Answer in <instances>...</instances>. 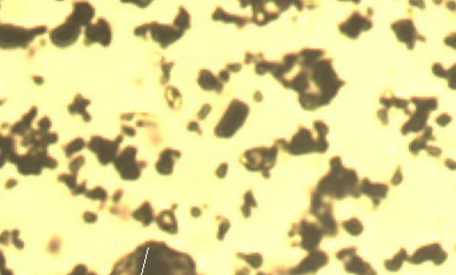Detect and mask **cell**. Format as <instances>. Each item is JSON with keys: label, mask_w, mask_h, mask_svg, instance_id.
Returning <instances> with one entry per match:
<instances>
[{"label": "cell", "mask_w": 456, "mask_h": 275, "mask_svg": "<svg viewBox=\"0 0 456 275\" xmlns=\"http://www.w3.org/2000/svg\"><path fill=\"white\" fill-rule=\"evenodd\" d=\"M85 163V158L83 157V156H78L77 158L76 159H74L72 160V162L70 163V165H69V168H70V170L72 171V172H77L78 171V169L82 167V165Z\"/></svg>", "instance_id": "obj_16"}, {"label": "cell", "mask_w": 456, "mask_h": 275, "mask_svg": "<svg viewBox=\"0 0 456 275\" xmlns=\"http://www.w3.org/2000/svg\"><path fill=\"white\" fill-rule=\"evenodd\" d=\"M188 130L189 131H196V132L202 133L201 132V128H199V125H198L197 122H190L189 124H188Z\"/></svg>", "instance_id": "obj_19"}, {"label": "cell", "mask_w": 456, "mask_h": 275, "mask_svg": "<svg viewBox=\"0 0 456 275\" xmlns=\"http://www.w3.org/2000/svg\"><path fill=\"white\" fill-rule=\"evenodd\" d=\"M80 24L77 21L69 16L65 23L53 29L49 33L50 40L59 47L65 48L67 46L74 44L80 33Z\"/></svg>", "instance_id": "obj_3"}, {"label": "cell", "mask_w": 456, "mask_h": 275, "mask_svg": "<svg viewBox=\"0 0 456 275\" xmlns=\"http://www.w3.org/2000/svg\"><path fill=\"white\" fill-rule=\"evenodd\" d=\"M91 103V101L84 99L82 95L78 94L76 95L74 103L69 105V112L70 114H82L83 117L85 118V122H89L91 121V116L87 115L86 112H85V108Z\"/></svg>", "instance_id": "obj_11"}, {"label": "cell", "mask_w": 456, "mask_h": 275, "mask_svg": "<svg viewBox=\"0 0 456 275\" xmlns=\"http://www.w3.org/2000/svg\"><path fill=\"white\" fill-rule=\"evenodd\" d=\"M50 128V121L48 117H44L38 122V129H39L41 132H47L48 129Z\"/></svg>", "instance_id": "obj_17"}, {"label": "cell", "mask_w": 456, "mask_h": 275, "mask_svg": "<svg viewBox=\"0 0 456 275\" xmlns=\"http://www.w3.org/2000/svg\"><path fill=\"white\" fill-rule=\"evenodd\" d=\"M150 208H151V206L149 205L148 202L143 203V204L139 208V210H136L135 212L133 213V217L136 218L138 220H140V222H141L143 225L148 226L149 224L151 223V220H153V209L149 210Z\"/></svg>", "instance_id": "obj_12"}, {"label": "cell", "mask_w": 456, "mask_h": 275, "mask_svg": "<svg viewBox=\"0 0 456 275\" xmlns=\"http://www.w3.org/2000/svg\"><path fill=\"white\" fill-rule=\"evenodd\" d=\"M121 142V135L114 141L106 140V139L101 137H93L88 143V147L92 151L97 154V158H99L102 164H107L115 157L116 151L118 150V145Z\"/></svg>", "instance_id": "obj_4"}, {"label": "cell", "mask_w": 456, "mask_h": 275, "mask_svg": "<svg viewBox=\"0 0 456 275\" xmlns=\"http://www.w3.org/2000/svg\"><path fill=\"white\" fill-rule=\"evenodd\" d=\"M215 77L212 76V74L210 71L208 70H202L201 74H199V78H198V84L199 86L203 87L204 90H212V88H217L214 84Z\"/></svg>", "instance_id": "obj_14"}, {"label": "cell", "mask_w": 456, "mask_h": 275, "mask_svg": "<svg viewBox=\"0 0 456 275\" xmlns=\"http://www.w3.org/2000/svg\"><path fill=\"white\" fill-rule=\"evenodd\" d=\"M96 218V214H93L92 212H86L84 214V219L86 223H95Z\"/></svg>", "instance_id": "obj_18"}, {"label": "cell", "mask_w": 456, "mask_h": 275, "mask_svg": "<svg viewBox=\"0 0 456 275\" xmlns=\"http://www.w3.org/2000/svg\"><path fill=\"white\" fill-rule=\"evenodd\" d=\"M157 224H159V226L165 232L173 233V234L177 233V223L176 219H174V214L171 211H164V212H162L159 215V218H157Z\"/></svg>", "instance_id": "obj_9"}, {"label": "cell", "mask_w": 456, "mask_h": 275, "mask_svg": "<svg viewBox=\"0 0 456 275\" xmlns=\"http://www.w3.org/2000/svg\"><path fill=\"white\" fill-rule=\"evenodd\" d=\"M122 129H123V132L131 135V137H133V135L135 134V130H133L132 128H129V126H123Z\"/></svg>", "instance_id": "obj_20"}, {"label": "cell", "mask_w": 456, "mask_h": 275, "mask_svg": "<svg viewBox=\"0 0 456 275\" xmlns=\"http://www.w3.org/2000/svg\"><path fill=\"white\" fill-rule=\"evenodd\" d=\"M179 151L173 149H165L162 151L160 156V160L156 164L157 171L162 175H170L173 169V155H177Z\"/></svg>", "instance_id": "obj_8"}, {"label": "cell", "mask_w": 456, "mask_h": 275, "mask_svg": "<svg viewBox=\"0 0 456 275\" xmlns=\"http://www.w3.org/2000/svg\"><path fill=\"white\" fill-rule=\"evenodd\" d=\"M74 20L77 21L80 25H86L88 27L89 22L94 16V8H93L88 3H75L74 11L70 14Z\"/></svg>", "instance_id": "obj_7"}, {"label": "cell", "mask_w": 456, "mask_h": 275, "mask_svg": "<svg viewBox=\"0 0 456 275\" xmlns=\"http://www.w3.org/2000/svg\"><path fill=\"white\" fill-rule=\"evenodd\" d=\"M148 30L151 32L153 39L159 41L163 48H166L170 44L173 43V41H176L182 35H184V31L173 28L172 25H165V24L162 25L157 22L148 23V24L142 25V27L136 28L134 33L135 35L141 36V35H143V32L146 33V31H148Z\"/></svg>", "instance_id": "obj_2"}, {"label": "cell", "mask_w": 456, "mask_h": 275, "mask_svg": "<svg viewBox=\"0 0 456 275\" xmlns=\"http://www.w3.org/2000/svg\"><path fill=\"white\" fill-rule=\"evenodd\" d=\"M135 154H136V148L134 147H127L126 149L123 151L122 155L119 156L118 159L116 160V169H121L124 167V165H130V176H129V180H133L139 178L140 176V170L141 168H138L139 165H136L134 163V158H135Z\"/></svg>", "instance_id": "obj_6"}, {"label": "cell", "mask_w": 456, "mask_h": 275, "mask_svg": "<svg viewBox=\"0 0 456 275\" xmlns=\"http://www.w3.org/2000/svg\"><path fill=\"white\" fill-rule=\"evenodd\" d=\"M47 31L46 27H37L32 29H24L14 27L11 24L2 25V46L3 48H24L32 41L37 35Z\"/></svg>", "instance_id": "obj_1"}, {"label": "cell", "mask_w": 456, "mask_h": 275, "mask_svg": "<svg viewBox=\"0 0 456 275\" xmlns=\"http://www.w3.org/2000/svg\"><path fill=\"white\" fill-rule=\"evenodd\" d=\"M32 79H33V80H36V82L38 83V85H41V84L44 83V79H42L41 77H36V76H33Z\"/></svg>", "instance_id": "obj_21"}, {"label": "cell", "mask_w": 456, "mask_h": 275, "mask_svg": "<svg viewBox=\"0 0 456 275\" xmlns=\"http://www.w3.org/2000/svg\"><path fill=\"white\" fill-rule=\"evenodd\" d=\"M36 116H37V107H32L31 110H30V113L27 114V115H25L22 118V121L19 122L18 124H15L14 126H13V128H12V133L13 134H19V135L23 134L25 131H27L28 129H30V125H31L32 120Z\"/></svg>", "instance_id": "obj_10"}, {"label": "cell", "mask_w": 456, "mask_h": 275, "mask_svg": "<svg viewBox=\"0 0 456 275\" xmlns=\"http://www.w3.org/2000/svg\"><path fill=\"white\" fill-rule=\"evenodd\" d=\"M99 41L104 46H108L112 41V29L105 19H99L95 24H89L85 31V45Z\"/></svg>", "instance_id": "obj_5"}, {"label": "cell", "mask_w": 456, "mask_h": 275, "mask_svg": "<svg viewBox=\"0 0 456 275\" xmlns=\"http://www.w3.org/2000/svg\"><path fill=\"white\" fill-rule=\"evenodd\" d=\"M174 25H176L177 29L181 31H185L187 29L189 28L190 25V16L188 13L186 12V10L184 7H180V11H179V15L174 20Z\"/></svg>", "instance_id": "obj_13"}, {"label": "cell", "mask_w": 456, "mask_h": 275, "mask_svg": "<svg viewBox=\"0 0 456 275\" xmlns=\"http://www.w3.org/2000/svg\"><path fill=\"white\" fill-rule=\"evenodd\" d=\"M84 147H85V141L82 138H77V139H75L74 141L68 143V145L65 147V150H66L67 156H70L74 153H76V151L82 150Z\"/></svg>", "instance_id": "obj_15"}]
</instances>
